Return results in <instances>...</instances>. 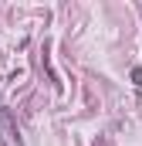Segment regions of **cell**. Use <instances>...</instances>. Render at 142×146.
Masks as SVG:
<instances>
[{
    "instance_id": "cell-1",
    "label": "cell",
    "mask_w": 142,
    "mask_h": 146,
    "mask_svg": "<svg viewBox=\"0 0 142 146\" xmlns=\"http://www.w3.org/2000/svg\"><path fill=\"white\" fill-rule=\"evenodd\" d=\"M132 85H135V88H142V65H135V68H132Z\"/></svg>"
}]
</instances>
